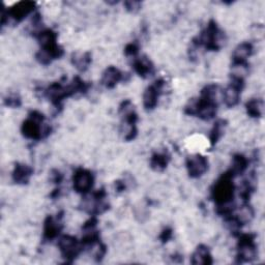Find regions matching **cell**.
Returning <instances> with one entry per match:
<instances>
[{"instance_id": "cell-8", "label": "cell", "mask_w": 265, "mask_h": 265, "mask_svg": "<svg viewBox=\"0 0 265 265\" xmlns=\"http://www.w3.org/2000/svg\"><path fill=\"white\" fill-rule=\"evenodd\" d=\"M123 73L118 68L115 66H109L104 71L102 84L107 88H113L120 80H123Z\"/></svg>"}, {"instance_id": "cell-18", "label": "cell", "mask_w": 265, "mask_h": 265, "mask_svg": "<svg viewBox=\"0 0 265 265\" xmlns=\"http://www.w3.org/2000/svg\"><path fill=\"white\" fill-rule=\"evenodd\" d=\"M225 128H226V120L221 119V120H218V122L214 124V127L211 130L210 136H209L211 145H214V144L218 142V140L222 137Z\"/></svg>"}, {"instance_id": "cell-2", "label": "cell", "mask_w": 265, "mask_h": 265, "mask_svg": "<svg viewBox=\"0 0 265 265\" xmlns=\"http://www.w3.org/2000/svg\"><path fill=\"white\" fill-rule=\"evenodd\" d=\"M255 236L253 234H244L238 242V259L240 262H249L256 258Z\"/></svg>"}, {"instance_id": "cell-16", "label": "cell", "mask_w": 265, "mask_h": 265, "mask_svg": "<svg viewBox=\"0 0 265 265\" xmlns=\"http://www.w3.org/2000/svg\"><path fill=\"white\" fill-rule=\"evenodd\" d=\"M73 65L79 70H86L91 63V56L89 53H79L73 56Z\"/></svg>"}, {"instance_id": "cell-20", "label": "cell", "mask_w": 265, "mask_h": 265, "mask_svg": "<svg viewBox=\"0 0 265 265\" xmlns=\"http://www.w3.org/2000/svg\"><path fill=\"white\" fill-rule=\"evenodd\" d=\"M139 51V47L136 43H131L129 44L127 47H126V49H125V53L127 56H132V57H135L137 55Z\"/></svg>"}, {"instance_id": "cell-3", "label": "cell", "mask_w": 265, "mask_h": 265, "mask_svg": "<svg viewBox=\"0 0 265 265\" xmlns=\"http://www.w3.org/2000/svg\"><path fill=\"white\" fill-rule=\"evenodd\" d=\"M165 81L160 79L155 81L151 86H149L143 95V105L147 110H152L158 105L159 96L162 93V90L165 86Z\"/></svg>"}, {"instance_id": "cell-1", "label": "cell", "mask_w": 265, "mask_h": 265, "mask_svg": "<svg viewBox=\"0 0 265 265\" xmlns=\"http://www.w3.org/2000/svg\"><path fill=\"white\" fill-rule=\"evenodd\" d=\"M232 178L233 175L230 171H229L225 173L218 182L215 183L212 190V197L215 200V202L218 203V205L232 202L233 193H234Z\"/></svg>"}, {"instance_id": "cell-23", "label": "cell", "mask_w": 265, "mask_h": 265, "mask_svg": "<svg viewBox=\"0 0 265 265\" xmlns=\"http://www.w3.org/2000/svg\"><path fill=\"white\" fill-rule=\"evenodd\" d=\"M63 178H64L63 174L60 173L58 170H53V171L51 172V180H52L53 183H55V184H60V183H62Z\"/></svg>"}, {"instance_id": "cell-5", "label": "cell", "mask_w": 265, "mask_h": 265, "mask_svg": "<svg viewBox=\"0 0 265 265\" xmlns=\"http://www.w3.org/2000/svg\"><path fill=\"white\" fill-rule=\"evenodd\" d=\"M73 182L76 192L81 193V194H85L92 188L93 175L86 169H78L74 174Z\"/></svg>"}, {"instance_id": "cell-10", "label": "cell", "mask_w": 265, "mask_h": 265, "mask_svg": "<svg viewBox=\"0 0 265 265\" xmlns=\"http://www.w3.org/2000/svg\"><path fill=\"white\" fill-rule=\"evenodd\" d=\"M132 67H134L136 73L142 78H147L151 76L154 71L153 65L145 56H143L141 58H135L134 64H132Z\"/></svg>"}, {"instance_id": "cell-19", "label": "cell", "mask_w": 265, "mask_h": 265, "mask_svg": "<svg viewBox=\"0 0 265 265\" xmlns=\"http://www.w3.org/2000/svg\"><path fill=\"white\" fill-rule=\"evenodd\" d=\"M5 105L8 106V107H13V108H16V107H19L21 105V100L18 95L16 94H11L9 96H7L6 100H5Z\"/></svg>"}, {"instance_id": "cell-21", "label": "cell", "mask_w": 265, "mask_h": 265, "mask_svg": "<svg viewBox=\"0 0 265 265\" xmlns=\"http://www.w3.org/2000/svg\"><path fill=\"white\" fill-rule=\"evenodd\" d=\"M125 6L127 7V10L134 13V11H137L140 8V2H138V1H127V2H125Z\"/></svg>"}, {"instance_id": "cell-9", "label": "cell", "mask_w": 265, "mask_h": 265, "mask_svg": "<svg viewBox=\"0 0 265 265\" xmlns=\"http://www.w3.org/2000/svg\"><path fill=\"white\" fill-rule=\"evenodd\" d=\"M60 230H62L60 216L58 219H54L52 216H48L44 225V238L46 240H52L59 234Z\"/></svg>"}, {"instance_id": "cell-17", "label": "cell", "mask_w": 265, "mask_h": 265, "mask_svg": "<svg viewBox=\"0 0 265 265\" xmlns=\"http://www.w3.org/2000/svg\"><path fill=\"white\" fill-rule=\"evenodd\" d=\"M247 112L251 117H260L263 113V102L259 99H253L246 105Z\"/></svg>"}, {"instance_id": "cell-15", "label": "cell", "mask_w": 265, "mask_h": 265, "mask_svg": "<svg viewBox=\"0 0 265 265\" xmlns=\"http://www.w3.org/2000/svg\"><path fill=\"white\" fill-rule=\"evenodd\" d=\"M247 167H248V160L246 156H244L243 154H236L233 158L230 172L234 176V175L243 173L247 169Z\"/></svg>"}, {"instance_id": "cell-6", "label": "cell", "mask_w": 265, "mask_h": 265, "mask_svg": "<svg viewBox=\"0 0 265 265\" xmlns=\"http://www.w3.org/2000/svg\"><path fill=\"white\" fill-rule=\"evenodd\" d=\"M59 248L63 256L67 260H73L75 257H77L81 249L77 239L69 235H66L60 238Z\"/></svg>"}, {"instance_id": "cell-4", "label": "cell", "mask_w": 265, "mask_h": 265, "mask_svg": "<svg viewBox=\"0 0 265 265\" xmlns=\"http://www.w3.org/2000/svg\"><path fill=\"white\" fill-rule=\"evenodd\" d=\"M187 168L191 177L197 178L207 171L208 162L201 154L192 155L187 161Z\"/></svg>"}, {"instance_id": "cell-11", "label": "cell", "mask_w": 265, "mask_h": 265, "mask_svg": "<svg viewBox=\"0 0 265 265\" xmlns=\"http://www.w3.org/2000/svg\"><path fill=\"white\" fill-rule=\"evenodd\" d=\"M253 48L251 43H242L238 45L233 52V64L247 63V59L252 55Z\"/></svg>"}, {"instance_id": "cell-14", "label": "cell", "mask_w": 265, "mask_h": 265, "mask_svg": "<svg viewBox=\"0 0 265 265\" xmlns=\"http://www.w3.org/2000/svg\"><path fill=\"white\" fill-rule=\"evenodd\" d=\"M170 156L167 152H156L151 156L150 167L154 171H163L166 169Z\"/></svg>"}, {"instance_id": "cell-22", "label": "cell", "mask_w": 265, "mask_h": 265, "mask_svg": "<svg viewBox=\"0 0 265 265\" xmlns=\"http://www.w3.org/2000/svg\"><path fill=\"white\" fill-rule=\"evenodd\" d=\"M171 237H172V229H170V228L164 229L161 236H160V238L162 239L163 243H167L168 240L171 239Z\"/></svg>"}, {"instance_id": "cell-7", "label": "cell", "mask_w": 265, "mask_h": 265, "mask_svg": "<svg viewBox=\"0 0 265 265\" xmlns=\"http://www.w3.org/2000/svg\"><path fill=\"white\" fill-rule=\"evenodd\" d=\"M35 3L31 1H22L17 3L14 7L8 11V15L16 21H21L26 16H28L34 9Z\"/></svg>"}, {"instance_id": "cell-12", "label": "cell", "mask_w": 265, "mask_h": 265, "mask_svg": "<svg viewBox=\"0 0 265 265\" xmlns=\"http://www.w3.org/2000/svg\"><path fill=\"white\" fill-rule=\"evenodd\" d=\"M31 175L32 169L24 164H17L13 172V178L17 184H27Z\"/></svg>"}, {"instance_id": "cell-13", "label": "cell", "mask_w": 265, "mask_h": 265, "mask_svg": "<svg viewBox=\"0 0 265 265\" xmlns=\"http://www.w3.org/2000/svg\"><path fill=\"white\" fill-rule=\"evenodd\" d=\"M193 264H211V255L209 250L205 246H199L192 257Z\"/></svg>"}]
</instances>
